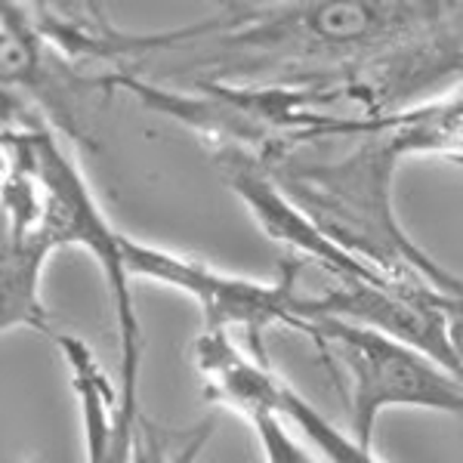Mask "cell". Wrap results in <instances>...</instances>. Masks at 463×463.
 Wrapping results in <instances>:
<instances>
[{
	"label": "cell",
	"instance_id": "6da1fadb",
	"mask_svg": "<svg viewBox=\"0 0 463 463\" xmlns=\"http://www.w3.org/2000/svg\"><path fill=\"white\" fill-rule=\"evenodd\" d=\"M463 4H229L198 22L235 71L232 84H306L355 71L414 43L460 13ZM229 84V80H226Z\"/></svg>",
	"mask_w": 463,
	"mask_h": 463
},
{
	"label": "cell",
	"instance_id": "7a4b0ae2",
	"mask_svg": "<svg viewBox=\"0 0 463 463\" xmlns=\"http://www.w3.org/2000/svg\"><path fill=\"white\" fill-rule=\"evenodd\" d=\"M405 152L386 133H368L346 155L303 161L300 155L269 164L281 192L316 226L402 290L463 297V275L451 272L408 235L395 213V170Z\"/></svg>",
	"mask_w": 463,
	"mask_h": 463
},
{
	"label": "cell",
	"instance_id": "3957f363",
	"mask_svg": "<svg viewBox=\"0 0 463 463\" xmlns=\"http://www.w3.org/2000/svg\"><path fill=\"white\" fill-rule=\"evenodd\" d=\"M290 331L303 334L346 377L349 436L362 448H374L377 420L392 408L463 417V380L390 334L331 316L300 318Z\"/></svg>",
	"mask_w": 463,
	"mask_h": 463
},
{
	"label": "cell",
	"instance_id": "277c9868",
	"mask_svg": "<svg viewBox=\"0 0 463 463\" xmlns=\"http://www.w3.org/2000/svg\"><path fill=\"white\" fill-rule=\"evenodd\" d=\"M121 260L127 275L174 288L192 297L201 312V331H222L241 340L250 353L263 355L269 327L294 325V306L300 297V263L288 260L272 281L222 272L198 257L164 250L133 235H121Z\"/></svg>",
	"mask_w": 463,
	"mask_h": 463
},
{
	"label": "cell",
	"instance_id": "5b68a950",
	"mask_svg": "<svg viewBox=\"0 0 463 463\" xmlns=\"http://www.w3.org/2000/svg\"><path fill=\"white\" fill-rule=\"evenodd\" d=\"M62 248L32 170L13 155L0 185V340L13 331L50 334L43 306V269Z\"/></svg>",
	"mask_w": 463,
	"mask_h": 463
},
{
	"label": "cell",
	"instance_id": "8992f818",
	"mask_svg": "<svg viewBox=\"0 0 463 463\" xmlns=\"http://www.w3.org/2000/svg\"><path fill=\"white\" fill-rule=\"evenodd\" d=\"M59 353L65 358L74 399L80 408L87 463H133V442L143 417L139 405V368H143V340H124L118 383L90 349L87 340L74 334H53Z\"/></svg>",
	"mask_w": 463,
	"mask_h": 463
},
{
	"label": "cell",
	"instance_id": "52a82bcc",
	"mask_svg": "<svg viewBox=\"0 0 463 463\" xmlns=\"http://www.w3.org/2000/svg\"><path fill=\"white\" fill-rule=\"evenodd\" d=\"M192 362L216 405L235 411L244 420L263 411H279L285 380L269 368L266 355L250 353L232 334L201 331L192 343Z\"/></svg>",
	"mask_w": 463,
	"mask_h": 463
},
{
	"label": "cell",
	"instance_id": "ba28073f",
	"mask_svg": "<svg viewBox=\"0 0 463 463\" xmlns=\"http://www.w3.org/2000/svg\"><path fill=\"white\" fill-rule=\"evenodd\" d=\"M279 411L327 463H383L377 458L374 448L358 445L349 432H343L337 423L327 420L309 399H303L288 380H285V390H281Z\"/></svg>",
	"mask_w": 463,
	"mask_h": 463
},
{
	"label": "cell",
	"instance_id": "9c48e42d",
	"mask_svg": "<svg viewBox=\"0 0 463 463\" xmlns=\"http://www.w3.org/2000/svg\"><path fill=\"white\" fill-rule=\"evenodd\" d=\"M213 432V417H201L185 427H170V423L152 420L143 411L137 442H133V463H198Z\"/></svg>",
	"mask_w": 463,
	"mask_h": 463
},
{
	"label": "cell",
	"instance_id": "30bf717a",
	"mask_svg": "<svg viewBox=\"0 0 463 463\" xmlns=\"http://www.w3.org/2000/svg\"><path fill=\"white\" fill-rule=\"evenodd\" d=\"M250 430L257 436V445L263 451V463H318L306 439L290 430V420L281 411H263L250 417Z\"/></svg>",
	"mask_w": 463,
	"mask_h": 463
},
{
	"label": "cell",
	"instance_id": "8fae6325",
	"mask_svg": "<svg viewBox=\"0 0 463 463\" xmlns=\"http://www.w3.org/2000/svg\"><path fill=\"white\" fill-rule=\"evenodd\" d=\"M442 312H445V331H448V346L451 355L458 362L460 374H463V297H442Z\"/></svg>",
	"mask_w": 463,
	"mask_h": 463
},
{
	"label": "cell",
	"instance_id": "7c38bea8",
	"mask_svg": "<svg viewBox=\"0 0 463 463\" xmlns=\"http://www.w3.org/2000/svg\"><path fill=\"white\" fill-rule=\"evenodd\" d=\"M10 174V130H0V185Z\"/></svg>",
	"mask_w": 463,
	"mask_h": 463
},
{
	"label": "cell",
	"instance_id": "4fadbf2b",
	"mask_svg": "<svg viewBox=\"0 0 463 463\" xmlns=\"http://www.w3.org/2000/svg\"><path fill=\"white\" fill-rule=\"evenodd\" d=\"M460 87H463V65H460Z\"/></svg>",
	"mask_w": 463,
	"mask_h": 463
},
{
	"label": "cell",
	"instance_id": "5bb4252c",
	"mask_svg": "<svg viewBox=\"0 0 463 463\" xmlns=\"http://www.w3.org/2000/svg\"><path fill=\"white\" fill-rule=\"evenodd\" d=\"M458 167H463V161H460V164H458Z\"/></svg>",
	"mask_w": 463,
	"mask_h": 463
}]
</instances>
